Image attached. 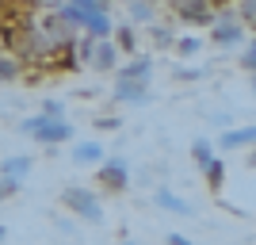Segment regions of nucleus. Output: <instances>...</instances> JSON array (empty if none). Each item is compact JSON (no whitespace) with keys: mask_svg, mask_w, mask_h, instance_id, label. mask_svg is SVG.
I'll use <instances>...</instances> for the list:
<instances>
[{"mask_svg":"<svg viewBox=\"0 0 256 245\" xmlns=\"http://www.w3.org/2000/svg\"><path fill=\"white\" fill-rule=\"evenodd\" d=\"M58 203H62V207L73 214V218H80V222H88V226H100V222H104V199H100L96 188L69 184V188H62Z\"/></svg>","mask_w":256,"mask_h":245,"instance_id":"nucleus-1","label":"nucleus"},{"mask_svg":"<svg viewBox=\"0 0 256 245\" xmlns=\"http://www.w3.org/2000/svg\"><path fill=\"white\" fill-rule=\"evenodd\" d=\"M20 134L34 138L38 146H65V142H73V127H69V119H50V115H27L20 123Z\"/></svg>","mask_w":256,"mask_h":245,"instance_id":"nucleus-2","label":"nucleus"},{"mask_svg":"<svg viewBox=\"0 0 256 245\" xmlns=\"http://www.w3.org/2000/svg\"><path fill=\"white\" fill-rule=\"evenodd\" d=\"M206 31H210V43L218 46V50H237V46L248 39L245 23L234 16V8H218V16H214V23Z\"/></svg>","mask_w":256,"mask_h":245,"instance_id":"nucleus-3","label":"nucleus"},{"mask_svg":"<svg viewBox=\"0 0 256 245\" xmlns=\"http://www.w3.org/2000/svg\"><path fill=\"white\" fill-rule=\"evenodd\" d=\"M172 12V20L180 23V27H210L218 8H214L210 0H164Z\"/></svg>","mask_w":256,"mask_h":245,"instance_id":"nucleus-4","label":"nucleus"},{"mask_svg":"<svg viewBox=\"0 0 256 245\" xmlns=\"http://www.w3.org/2000/svg\"><path fill=\"white\" fill-rule=\"evenodd\" d=\"M96 188L104 195H122L130 188V165L122 157H104L96 165Z\"/></svg>","mask_w":256,"mask_h":245,"instance_id":"nucleus-5","label":"nucleus"},{"mask_svg":"<svg viewBox=\"0 0 256 245\" xmlns=\"http://www.w3.org/2000/svg\"><path fill=\"white\" fill-rule=\"evenodd\" d=\"M115 81H142V85H150L153 81V58L150 54H130L122 62L115 65Z\"/></svg>","mask_w":256,"mask_h":245,"instance_id":"nucleus-6","label":"nucleus"},{"mask_svg":"<svg viewBox=\"0 0 256 245\" xmlns=\"http://www.w3.org/2000/svg\"><path fill=\"white\" fill-rule=\"evenodd\" d=\"M111 100L118 107H146L150 104V85H142V81H115Z\"/></svg>","mask_w":256,"mask_h":245,"instance_id":"nucleus-7","label":"nucleus"},{"mask_svg":"<svg viewBox=\"0 0 256 245\" xmlns=\"http://www.w3.org/2000/svg\"><path fill=\"white\" fill-rule=\"evenodd\" d=\"M248 146H256V127H226L214 142L218 153H234V149H248Z\"/></svg>","mask_w":256,"mask_h":245,"instance_id":"nucleus-8","label":"nucleus"},{"mask_svg":"<svg viewBox=\"0 0 256 245\" xmlns=\"http://www.w3.org/2000/svg\"><path fill=\"white\" fill-rule=\"evenodd\" d=\"M122 62V54L115 50L111 39H96L92 54H88V69H96V73H115V65Z\"/></svg>","mask_w":256,"mask_h":245,"instance_id":"nucleus-9","label":"nucleus"},{"mask_svg":"<svg viewBox=\"0 0 256 245\" xmlns=\"http://www.w3.org/2000/svg\"><path fill=\"white\" fill-rule=\"evenodd\" d=\"M111 43H115V50L122 54V58H130V54H138V27L134 23H115L111 27Z\"/></svg>","mask_w":256,"mask_h":245,"instance_id":"nucleus-10","label":"nucleus"},{"mask_svg":"<svg viewBox=\"0 0 256 245\" xmlns=\"http://www.w3.org/2000/svg\"><path fill=\"white\" fill-rule=\"evenodd\" d=\"M199 172H203V180H206V192H210V195H222V188H226V157L214 153Z\"/></svg>","mask_w":256,"mask_h":245,"instance_id":"nucleus-11","label":"nucleus"},{"mask_svg":"<svg viewBox=\"0 0 256 245\" xmlns=\"http://www.w3.org/2000/svg\"><path fill=\"white\" fill-rule=\"evenodd\" d=\"M153 203H157L160 211H168V214H192V203L180 199V195L172 192V188H164V184H160L157 192H153Z\"/></svg>","mask_w":256,"mask_h":245,"instance_id":"nucleus-12","label":"nucleus"},{"mask_svg":"<svg viewBox=\"0 0 256 245\" xmlns=\"http://www.w3.org/2000/svg\"><path fill=\"white\" fill-rule=\"evenodd\" d=\"M69 157H73V165H100L107 153H104V146H100V138H88V142H76Z\"/></svg>","mask_w":256,"mask_h":245,"instance_id":"nucleus-13","label":"nucleus"},{"mask_svg":"<svg viewBox=\"0 0 256 245\" xmlns=\"http://www.w3.org/2000/svg\"><path fill=\"white\" fill-rule=\"evenodd\" d=\"M31 169H34V157H27V153H16V157L0 161V176H12V180H27Z\"/></svg>","mask_w":256,"mask_h":245,"instance_id":"nucleus-14","label":"nucleus"},{"mask_svg":"<svg viewBox=\"0 0 256 245\" xmlns=\"http://www.w3.org/2000/svg\"><path fill=\"white\" fill-rule=\"evenodd\" d=\"M153 20H157V4H153V0H130V4H126V23H134V27H150Z\"/></svg>","mask_w":256,"mask_h":245,"instance_id":"nucleus-15","label":"nucleus"},{"mask_svg":"<svg viewBox=\"0 0 256 245\" xmlns=\"http://www.w3.org/2000/svg\"><path fill=\"white\" fill-rule=\"evenodd\" d=\"M23 62L16 58V54H8V50H0V85H16V81H23Z\"/></svg>","mask_w":256,"mask_h":245,"instance_id":"nucleus-16","label":"nucleus"},{"mask_svg":"<svg viewBox=\"0 0 256 245\" xmlns=\"http://www.w3.org/2000/svg\"><path fill=\"white\" fill-rule=\"evenodd\" d=\"M111 27H115V20H111V12H92L84 23V35H96V39H111Z\"/></svg>","mask_w":256,"mask_h":245,"instance_id":"nucleus-17","label":"nucleus"},{"mask_svg":"<svg viewBox=\"0 0 256 245\" xmlns=\"http://www.w3.org/2000/svg\"><path fill=\"white\" fill-rule=\"evenodd\" d=\"M150 43L157 46L160 54H168V50H172V43H176V31H172V27H164V23H157V20H153V23H150Z\"/></svg>","mask_w":256,"mask_h":245,"instance_id":"nucleus-18","label":"nucleus"},{"mask_svg":"<svg viewBox=\"0 0 256 245\" xmlns=\"http://www.w3.org/2000/svg\"><path fill=\"white\" fill-rule=\"evenodd\" d=\"M230 8H234L237 20L245 23V31H248V35H256V0H234Z\"/></svg>","mask_w":256,"mask_h":245,"instance_id":"nucleus-19","label":"nucleus"},{"mask_svg":"<svg viewBox=\"0 0 256 245\" xmlns=\"http://www.w3.org/2000/svg\"><path fill=\"white\" fill-rule=\"evenodd\" d=\"M199 50H203V39H199V35H176V43H172V54H176V58H195Z\"/></svg>","mask_w":256,"mask_h":245,"instance_id":"nucleus-20","label":"nucleus"},{"mask_svg":"<svg viewBox=\"0 0 256 245\" xmlns=\"http://www.w3.org/2000/svg\"><path fill=\"white\" fill-rule=\"evenodd\" d=\"M58 12H62V20L73 27V31H84V23H88V12L80 8V4H58Z\"/></svg>","mask_w":256,"mask_h":245,"instance_id":"nucleus-21","label":"nucleus"},{"mask_svg":"<svg viewBox=\"0 0 256 245\" xmlns=\"http://www.w3.org/2000/svg\"><path fill=\"white\" fill-rule=\"evenodd\" d=\"M214 153H218V149H214V142H210V138H195V142H192V161L199 165V169H203V165L214 157Z\"/></svg>","mask_w":256,"mask_h":245,"instance_id":"nucleus-22","label":"nucleus"},{"mask_svg":"<svg viewBox=\"0 0 256 245\" xmlns=\"http://www.w3.org/2000/svg\"><path fill=\"white\" fill-rule=\"evenodd\" d=\"M241 69L256 73V35H248L245 43H241Z\"/></svg>","mask_w":256,"mask_h":245,"instance_id":"nucleus-23","label":"nucleus"},{"mask_svg":"<svg viewBox=\"0 0 256 245\" xmlns=\"http://www.w3.org/2000/svg\"><path fill=\"white\" fill-rule=\"evenodd\" d=\"M20 188H23V180H12V176H0V203L16 199V195H20Z\"/></svg>","mask_w":256,"mask_h":245,"instance_id":"nucleus-24","label":"nucleus"},{"mask_svg":"<svg viewBox=\"0 0 256 245\" xmlns=\"http://www.w3.org/2000/svg\"><path fill=\"white\" fill-rule=\"evenodd\" d=\"M38 115H50V119H65V104L62 100H42V104H38Z\"/></svg>","mask_w":256,"mask_h":245,"instance_id":"nucleus-25","label":"nucleus"},{"mask_svg":"<svg viewBox=\"0 0 256 245\" xmlns=\"http://www.w3.org/2000/svg\"><path fill=\"white\" fill-rule=\"evenodd\" d=\"M92 127H96L100 134H115V130L122 127V119H118V115H100L96 123H92Z\"/></svg>","mask_w":256,"mask_h":245,"instance_id":"nucleus-26","label":"nucleus"},{"mask_svg":"<svg viewBox=\"0 0 256 245\" xmlns=\"http://www.w3.org/2000/svg\"><path fill=\"white\" fill-rule=\"evenodd\" d=\"M172 77H176V81H203L206 69H188V65H176V69H172Z\"/></svg>","mask_w":256,"mask_h":245,"instance_id":"nucleus-27","label":"nucleus"},{"mask_svg":"<svg viewBox=\"0 0 256 245\" xmlns=\"http://www.w3.org/2000/svg\"><path fill=\"white\" fill-rule=\"evenodd\" d=\"M164 245H195V241H192L188 234H180V230H172V234L164 237Z\"/></svg>","mask_w":256,"mask_h":245,"instance_id":"nucleus-28","label":"nucleus"},{"mask_svg":"<svg viewBox=\"0 0 256 245\" xmlns=\"http://www.w3.org/2000/svg\"><path fill=\"white\" fill-rule=\"evenodd\" d=\"M4 241H8V226L0 222V245H4Z\"/></svg>","mask_w":256,"mask_h":245,"instance_id":"nucleus-29","label":"nucleus"},{"mask_svg":"<svg viewBox=\"0 0 256 245\" xmlns=\"http://www.w3.org/2000/svg\"><path fill=\"white\" fill-rule=\"evenodd\" d=\"M248 85H252V96H256V73H248Z\"/></svg>","mask_w":256,"mask_h":245,"instance_id":"nucleus-30","label":"nucleus"},{"mask_svg":"<svg viewBox=\"0 0 256 245\" xmlns=\"http://www.w3.org/2000/svg\"><path fill=\"white\" fill-rule=\"evenodd\" d=\"M126 245H138V241H126Z\"/></svg>","mask_w":256,"mask_h":245,"instance_id":"nucleus-31","label":"nucleus"}]
</instances>
